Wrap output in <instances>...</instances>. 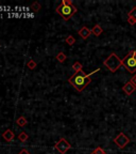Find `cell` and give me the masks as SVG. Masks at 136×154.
I'll list each match as a JSON object with an SVG mask.
<instances>
[{
  "mask_svg": "<svg viewBox=\"0 0 136 154\" xmlns=\"http://www.w3.org/2000/svg\"><path fill=\"white\" fill-rule=\"evenodd\" d=\"M114 142H115V144L119 148V149H123V148L126 147L127 144H129L130 138L127 136L126 134L120 133V134H118V136L115 137Z\"/></svg>",
  "mask_w": 136,
  "mask_h": 154,
  "instance_id": "cell-5",
  "label": "cell"
},
{
  "mask_svg": "<svg viewBox=\"0 0 136 154\" xmlns=\"http://www.w3.org/2000/svg\"><path fill=\"white\" fill-rule=\"evenodd\" d=\"M91 154H106V152H105L101 147H97Z\"/></svg>",
  "mask_w": 136,
  "mask_h": 154,
  "instance_id": "cell-18",
  "label": "cell"
},
{
  "mask_svg": "<svg viewBox=\"0 0 136 154\" xmlns=\"http://www.w3.org/2000/svg\"><path fill=\"white\" fill-rule=\"evenodd\" d=\"M29 138L28 134L26 133V132H21L19 135H18V139L20 140V141H22V142H24V141H27Z\"/></svg>",
  "mask_w": 136,
  "mask_h": 154,
  "instance_id": "cell-14",
  "label": "cell"
},
{
  "mask_svg": "<svg viewBox=\"0 0 136 154\" xmlns=\"http://www.w3.org/2000/svg\"><path fill=\"white\" fill-rule=\"evenodd\" d=\"M36 65H37V63L35 62L34 60H29L28 63H27V67H28V69H30V70H34L35 67H36Z\"/></svg>",
  "mask_w": 136,
  "mask_h": 154,
  "instance_id": "cell-16",
  "label": "cell"
},
{
  "mask_svg": "<svg viewBox=\"0 0 136 154\" xmlns=\"http://www.w3.org/2000/svg\"><path fill=\"white\" fill-rule=\"evenodd\" d=\"M77 11L78 9L74 6H63L61 3L56 9V13L61 15L64 21H68L73 14L77 13Z\"/></svg>",
  "mask_w": 136,
  "mask_h": 154,
  "instance_id": "cell-4",
  "label": "cell"
},
{
  "mask_svg": "<svg viewBox=\"0 0 136 154\" xmlns=\"http://www.w3.org/2000/svg\"><path fill=\"white\" fill-rule=\"evenodd\" d=\"M100 70V69H97L96 71L94 72H91V74H85L83 71H80V72H77V73H74L71 77H69V79H68V82H69L71 86H72L78 92H82L85 89V88L87 87L88 85L91 84V76L93 74L97 73L98 71Z\"/></svg>",
  "mask_w": 136,
  "mask_h": 154,
  "instance_id": "cell-1",
  "label": "cell"
},
{
  "mask_svg": "<svg viewBox=\"0 0 136 154\" xmlns=\"http://www.w3.org/2000/svg\"><path fill=\"white\" fill-rule=\"evenodd\" d=\"M2 137H3V139L7 142H11L12 140L14 139V133H13V131L12 130H7L4 131L3 134H2Z\"/></svg>",
  "mask_w": 136,
  "mask_h": 154,
  "instance_id": "cell-9",
  "label": "cell"
},
{
  "mask_svg": "<svg viewBox=\"0 0 136 154\" xmlns=\"http://www.w3.org/2000/svg\"><path fill=\"white\" fill-rule=\"evenodd\" d=\"M18 154H31V153H30L28 150H26V149H22V150L19 151V153H18Z\"/></svg>",
  "mask_w": 136,
  "mask_h": 154,
  "instance_id": "cell-21",
  "label": "cell"
},
{
  "mask_svg": "<svg viewBox=\"0 0 136 154\" xmlns=\"http://www.w3.org/2000/svg\"><path fill=\"white\" fill-rule=\"evenodd\" d=\"M16 123H17V125H19V126H24L27 123H28V121H27V119L24 118V117H19L17 120H16Z\"/></svg>",
  "mask_w": 136,
  "mask_h": 154,
  "instance_id": "cell-11",
  "label": "cell"
},
{
  "mask_svg": "<svg viewBox=\"0 0 136 154\" xmlns=\"http://www.w3.org/2000/svg\"><path fill=\"white\" fill-rule=\"evenodd\" d=\"M122 65L126 67L127 71L131 74L136 72V50H131L123 59H122Z\"/></svg>",
  "mask_w": 136,
  "mask_h": 154,
  "instance_id": "cell-3",
  "label": "cell"
},
{
  "mask_svg": "<svg viewBox=\"0 0 136 154\" xmlns=\"http://www.w3.org/2000/svg\"><path fill=\"white\" fill-rule=\"evenodd\" d=\"M122 90H123V92H124L127 95H131L133 92L136 90V86H134L131 81H128V82H126V85L122 87Z\"/></svg>",
  "mask_w": 136,
  "mask_h": 154,
  "instance_id": "cell-7",
  "label": "cell"
},
{
  "mask_svg": "<svg viewBox=\"0 0 136 154\" xmlns=\"http://www.w3.org/2000/svg\"><path fill=\"white\" fill-rule=\"evenodd\" d=\"M91 30L89 28H87V27H82V28L78 31V34L80 35L81 38H83V40H86V38H89V35H91Z\"/></svg>",
  "mask_w": 136,
  "mask_h": 154,
  "instance_id": "cell-8",
  "label": "cell"
},
{
  "mask_svg": "<svg viewBox=\"0 0 136 154\" xmlns=\"http://www.w3.org/2000/svg\"><path fill=\"white\" fill-rule=\"evenodd\" d=\"M102 32H103V29L100 25H95L91 29V33H94V35H96V36H99L100 34H102Z\"/></svg>",
  "mask_w": 136,
  "mask_h": 154,
  "instance_id": "cell-10",
  "label": "cell"
},
{
  "mask_svg": "<svg viewBox=\"0 0 136 154\" xmlns=\"http://www.w3.org/2000/svg\"><path fill=\"white\" fill-rule=\"evenodd\" d=\"M72 70L74 71V73H77V72H80V71H82V64H81L79 61L74 62L72 64Z\"/></svg>",
  "mask_w": 136,
  "mask_h": 154,
  "instance_id": "cell-12",
  "label": "cell"
},
{
  "mask_svg": "<svg viewBox=\"0 0 136 154\" xmlns=\"http://www.w3.org/2000/svg\"><path fill=\"white\" fill-rule=\"evenodd\" d=\"M56 60L58 61H60L61 63H63L65 60H66V55L64 53H62V52H60L58 55H56Z\"/></svg>",
  "mask_w": 136,
  "mask_h": 154,
  "instance_id": "cell-13",
  "label": "cell"
},
{
  "mask_svg": "<svg viewBox=\"0 0 136 154\" xmlns=\"http://www.w3.org/2000/svg\"><path fill=\"white\" fill-rule=\"evenodd\" d=\"M128 17L132 18V19H134L136 21V7L132 8V10L128 13Z\"/></svg>",
  "mask_w": 136,
  "mask_h": 154,
  "instance_id": "cell-15",
  "label": "cell"
},
{
  "mask_svg": "<svg viewBox=\"0 0 136 154\" xmlns=\"http://www.w3.org/2000/svg\"><path fill=\"white\" fill-rule=\"evenodd\" d=\"M70 148H71V144L65 138H61L55 144V149L59 151L60 154H65Z\"/></svg>",
  "mask_w": 136,
  "mask_h": 154,
  "instance_id": "cell-6",
  "label": "cell"
},
{
  "mask_svg": "<svg viewBox=\"0 0 136 154\" xmlns=\"http://www.w3.org/2000/svg\"><path fill=\"white\" fill-rule=\"evenodd\" d=\"M62 4H63V6H73L71 0H63V1H62Z\"/></svg>",
  "mask_w": 136,
  "mask_h": 154,
  "instance_id": "cell-20",
  "label": "cell"
},
{
  "mask_svg": "<svg viewBox=\"0 0 136 154\" xmlns=\"http://www.w3.org/2000/svg\"><path fill=\"white\" fill-rule=\"evenodd\" d=\"M130 81H131V82H132L134 86H136V75H134V76L131 78V80H130Z\"/></svg>",
  "mask_w": 136,
  "mask_h": 154,
  "instance_id": "cell-22",
  "label": "cell"
},
{
  "mask_svg": "<svg viewBox=\"0 0 136 154\" xmlns=\"http://www.w3.org/2000/svg\"><path fill=\"white\" fill-rule=\"evenodd\" d=\"M65 42L68 44V45H73L74 43H76V38H73L72 35H68V38H66V40H65Z\"/></svg>",
  "mask_w": 136,
  "mask_h": 154,
  "instance_id": "cell-17",
  "label": "cell"
},
{
  "mask_svg": "<svg viewBox=\"0 0 136 154\" xmlns=\"http://www.w3.org/2000/svg\"><path fill=\"white\" fill-rule=\"evenodd\" d=\"M103 64H104V67H108L110 72L115 73L116 71L122 65V60L115 53H113L103 61Z\"/></svg>",
  "mask_w": 136,
  "mask_h": 154,
  "instance_id": "cell-2",
  "label": "cell"
},
{
  "mask_svg": "<svg viewBox=\"0 0 136 154\" xmlns=\"http://www.w3.org/2000/svg\"><path fill=\"white\" fill-rule=\"evenodd\" d=\"M31 9L34 11V12H39V9H41V4H39V2H34V3L31 6Z\"/></svg>",
  "mask_w": 136,
  "mask_h": 154,
  "instance_id": "cell-19",
  "label": "cell"
}]
</instances>
